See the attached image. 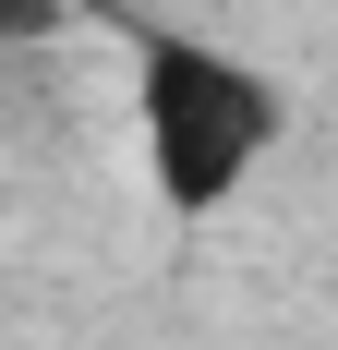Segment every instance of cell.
Instances as JSON below:
<instances>
[{
  "mask_svg": "<svg viewBox=\"0 0 338 350\" xmlns=\"http://www.w3.org/2000/svg\"><path fill=\"white\" fill-rule=\"evenodd\" d=\"M290 145V97L266 61H242L194 25H133V157L169 217L242 206V181Z\"/></svg>",
  "mask_w": 338,
  "mask_h": 350,
  "instance_id": "obj_1",
  "label": "cell"
}]
</instances>
